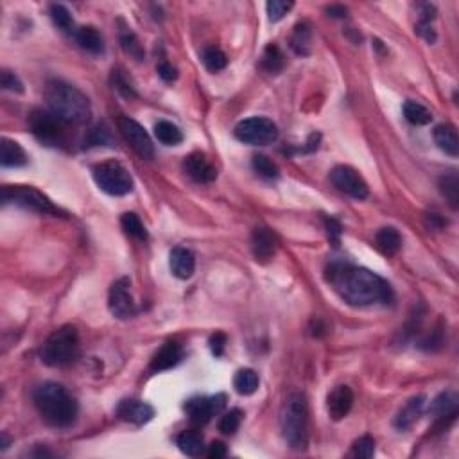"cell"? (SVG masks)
<instances>
[{
	"mask_svg": "<svg viewBox=\"0 0 459 459\" xmlns=\"http://www.w3.org/2000/svg\"><path fill=\"white\" fill-rule=\"evenodd\" d=\"M440 190L452 208L459 206V178L456 173H447L440 178Z\"/></svg>",
	"mask_w": 459,
	"mask_h": 459,
	"instance_id": "cell-29",
	"label": "cell"
},
{
	"mask_svg": "<svg viewBox=\"0 0 459 459\" xmlns=\"http://www.w3.org/2000/svg\"><path fill=\"white\" fill-rule=\"evenodd\" d=\"M375 243H377V248L389 257L399 253V249L402 248V237H400L399 230L393 228V226L380 228L375 235Z\"/></svg>",
	"mask_w": 459,
	"mask_h": 459,
	"instance_id": "cell-24",
	"label": "cell"
},
{
	"mask_svg": "<svg viewBox=\"0 0 459 459\" xmlns=\"http://www.w3.org/2000/svg\"><path fill=\"white\" fill-rule=\"evenodd\" d=\"M155 135L164 145H178L183 142V133L173 122L160 121L155 126Z\"/></svg>",
	"mask_w": 459,
	"mask_h": 459,
	"instance_id": "cell-31",
	"label": "cell"
},
{
	"mask_svg": "<svg viewBox=\"0 0 459 459\" xmlns=\"http://www.w3.org/2000/svg\"><path fill=\"white\" fill-rule=\"evenodd\" d=\"M351 406H353V393L348 386H338L336 389H332V393L328 395V417L332 418L334 422H339L345 417H348Z\"/></svg>",
	"mask_w": 459,
	"mask_h": 459,
	"instance_id": "cell-17",
	"label": "cell"
},
{
	"mask_svg": "<svg viewBox=\"0 0 459 459\" xmlns=\"http://www.w3.org/2000/svg\"><path fill=\"white\" fill-rule=\"evenodd\" d=\"M431 412L434 414L436 425L440 427V429L449 427L456 420V414H458V399H456V395L450 393V391L438 395L431 406Z\"/></svg>",
	"mask_w": 459,
	"mask_h": 459,
	"instance_id": "cell-16",
	"label": "cell"
},
{
	"mask_svg": "<svg viewBox=\"0 0 459 459\" xmlns=\"http://www.w3.org/2000/svg\"><path fill=\"white\" fill-rule=\"evenodd\" d=\"M51 113L65 124H83L90 119V101L81 90L65 81H49L45 88Z\"/></svg>",
	"mask_w": 459,
	"mask_h": 459,
	"instance_id": "cell-3",
	"label": "cell"
},
{
	"mask_svg": "<svg viewBox=\"0 0 459 459\" xmlns=\"http://www.w3.org/2000/svg\"><path fill=\"white\" fill-rule=\"evenodd\" d=\"M129 287H132L129 278H119L117 282H113L108 296V307L115 318L129 319L136 314V303Z\"/></svg>",
	"mask_w": 459,
	"mask_h": 459,
	"instance_id": "cell-11",
	"label": "cell"
},
{
	"mask_svg": "<svg viewBox=\"0 0 459 459\" xmlns=\"http://www.w3.org/2000/svg\"><path fill=\"white\" fill-rule=\"evenodd\" d=\"M88 142H90V145L110 144V142H112V135H110V132L104 126H97L92 129V133H90Z\"/></svg>",
	"mask_w": 459,
	"mask_h": 459,
	"instance_id": "cell-43",
	"label": "cell"
},
{
	"mask_svg": "<svg viewBox=\"0 0 459 459\" xmlns=\"http://www.w3.org/2000/svg\"><path fill=\"white\" fill-rule=\"evenodd\" d=\"M0 85L4 90H10V92H24V85H22V81L16 77L14 74H11L10 71L2 72V77H0Z\"/></svg>",
	"mask_w": 459,
	"mask_h": 459,
	"instance_id": "cell-42",
	"label": "cell"
},
{
	"mask_svg": "<svg viewBox=\"0 0 459 459\" xmlns=\"http://www.w3.org/2000/svg\"><path fill=\"white\" fill-rule=\"evenodd\" d=\"M206 456L210 459H221L226 456V447L225 443H221V441H214L208 450H206Z\"/></svg>",
	"mask_w": 459,
	"mask_h": 459,
	"instance_id": "cell-46",
	"label": "cell"
},
{
	"mask_svg": "<svg viewBox=\"0 0 459 459\" xmlns=\"http://www.w3.org/2000/svg\"><path fill=\"white\" fill-rule=\"evenodd\" d=\"M284 54L277 45H267L262 56V69L267 74H280L284 71Z\"/></svg>",
	"mask_w": 459,
	"mask_h": 459,
	"instance_id": "cell-32",
	"label": "cell"
},
{
	"mask_svg": "<svg viewBox=\"0 0 459 459\" xmlns=\"http://www.w3.org/2000/svg\"><path fill=\"white\" fill-rule=\"evenodd\" d=\"M178 447L183 454L190 456V458H196V456H201L205 445H203V438L201 434H197L196 431H185L178 436Z\"/></svg>",
	"mask_w": 459,
	"mask_h": 459,
	"instance_id": "cell-27",
	"label": "cell"
},
{
	"mask_svg": "<svg viewBox=\"0 0 459 459\" xmlns=\"http://www.w3.org/2000/svg\"><path fill=\"white\" fill-rule=\"evenodd\" d=\"M2 201L14 203V205L24 206L27 210L40 212V214H51V216L61 214L60 208L52 205V201L47 196H43L40 190L33 187H25V185L2 188Z\"/></svg>",
	"mask_w": 459,
	"mask_h": 459,
	"instance_id": "cell-7",
	"label": "cell"
},
{
	"mask_svg": "<svg viewBox=\"0 0 459 459\" xmlns=\"http://www.w3.org/2000/svg\"><path fill=\"white\" fill-rule=\"evenodd\" d=\"M307 400L301 393H290L286 399L280 411V427L284 440L290 449L305 450L309 441L307 432Z\"/></svg>",
	"mask_w": 459,
	"mask_h": 459,
	"instance_id": "cell-4",
	"label": "cell"
},
{
	"mask_svg": "<svg viewBox=\"0 0 459 459\" xmlns=\"http://www.w3.org/2000/svg\"><path fill=\"white\" fill-rule=\"evenodd\" d=\"M158 75L164 81L171 83V81H174L178 77V72H176V69H174L173 65H169V63H162V65L158 66Z\"/></svg>",
	"mask_w": 459,
	"mask_h": 459,
	"instance_id": "cell-45",
	"label": "cell"
},
{
	"mask_svg": "<svg viewBox=\"0 0 459 459\" xmlns=\"http://www.w3.org/2000/svg\"><path fill=\"white\" fill-rule=\"evenodd\" d=\"M94 179L97 187L110 196H126L133 190L132 174L115 160L95 165Z\"/></svg>",
	"mask_w": 459,
	"mask_h": 459,
	"instance_id": "cell-6",
	"label": "cell"
},
{
	"mask_svg": "<svg viewBox=\"0 0 459 459\" xmlns=\"http://www.w3.org/2000/svg\"><path fill=\"white\" fill-rule=\"evenodd\" d=\"M423 406H425V397H422V395L409 400V402L400 409L397 418H395V427L400 429V431H406V429L412 427V423L418 422V418L422 417Z\"/></svg>",
	"mask_w": 459,
	"mask_h": 459,
	"instance_id": "cell-21",
	"label": "cell"
},
{
	"mask_svg": "<svg viewBox=\"0 0 459 459\" xmlns=\"http://www.w3.org/2000/svg\"><path fill=\"white\" fill-rule=\"evenodd\" d=\"M117 417L124 422L135 423V425H144L151 422L155 417V409L149 404L142 400H122L117 406Z\"/></svg>",
	"mask_w": 459,
	"mask_h": 459,
	"instance_id": "cell-14",
	"label": "cell"
},
{
	"mask_svg": "<svg viewBox=\"0 0 459 459\" xmlns=\"http://www.w3.org/2000/svg\"><path fill=\"white\" fill-rule=\"evenodd\" d=\"M117 127L121 135L124 136V140L132 145V149L135 151L136 155L144 160H151L155 156V147H153V142H151L149 135L145 132L144 127L138 124L136 121L129 117H119L117 119Z\"/></svg>",
	"mask_w": 459,
	"mask_h": 459,
	"instance_id": "cell-10",
	"label": "cell"
},
{
	"mask_svg": "<svg viewBox=\"0 0 459 459\" xmlns=\"http://www.w3.org/2000/svg\"><path fill=\"white\" fill-rule=\"evenodd\" d=\"M79 356V336L71 325L52 332L42 347V361L52 368L69 366Z\"/></svg>",
	"mask_w": 459,
	"mask_h": 459,
	"instance_id": "cell-5",
	"label": "cell"
},
{
	"mask_svg": "<svg viewBox=\"0 0 459 459\" xmlns=\"http://www.w3.org/2000/svg\"><path fill=\"white\" fill-rule=\"evenodd\" d=\"M375 454V440L371 436H362L351 447V456L362 459H370Z\"/></svg>",
	"mask_w": 459,
	"mask_h": 459,
	"instance_id": "cell-39",
	"label": "cell"
},
{
	"mask_svg": "<svg viewBox=\"0 0 459 459\" xmlns=\"http://www.w3.org/2000/svg\"><path fill=\"white\" fill-rule=\"evenodd\" d=\"M309 43H310V29L309 25L298 24L295 27V34H293V40H290V45L295 49L296 54H309Z\"/></svg>",
	"mask_w": 459,
	"mask_h": 459,
	"instance_id": "cell-35",
	"label": "cell"
},
{
	"mask_svg": "<svg viewBox=\"0 0 459 459\" xmlns=\"http://www.w3.org/2000/svg\"><path fill=\"white\" fill-rule=\"evenodd\" d=\"M253 169L255 173L264 179H277L278 178V167L277 164L269 160L267 156L264 155H255L253 156Z\"/></svg>",
	"mask_w": 459,
	"mask_h": 459,
	"instance_id": "cell-36",
	"label": "cell"
},
{
	"mask_svg": "<svg viewBox=\"0 0 459 459\" xmlns=\"http://www.w3.org/2000/svg\"><path fill=\"white\" fill-rule=\"evenodd\" d=\"M63 122L51 112H43V110H34L29 115V126L31 132L34 133L38 140L49 145H58L63 142Z\"/></svg>",
	"mask_w": 459,
	"mask_h": 459,
	"instance_id": "cell-9",
	"label": "cell"
},
{
	"mask_svg": "<svg viewBox=\"0 0 459 459\" xmlns=\"http://www.w3.org/2000/svg\"><path fill=\"white\" fill-rule=\"evenodd\" d=\"M225 395H216V397H197V399H190L185 406V411L190 417L194 423H208L212 417H216L221 409L225 408Z\"/></svg>",
	"mask_w": 459,
	"mask_h": 459,
	"instance_id": "cell-13",
	"label": "cell"
},
{
	"mask_svg": "<svg viewBox=\"0 0 459 459\" xmlns=\"http://www.w3.org/2000/svg\"><path fill=\"white\" fill-rule=\"evenodd\" d=\"M119 40H121V47L124 49L126 54L135 58L136 61L144 60V56H145L144 47H142V43L138 42V38H136V34L133 33L132 29L122 27L121 34H119Z\"/></svg>",
	"mask_w": 459,
	"mask_h": 459,
	"instance_id": "cell-30",
	"label": "cell"
},
{
	"mask_svg": "<svg viewBox=\"0 0 459 459\" xmlns=\"http://www.w3.org/2000/svg\"><path fill=\"white\" fill-rule=\"evenodd\" d=\"M240 422H243V411L240 409H230L225 412L219 420V431L226 436H232L239 431Z\"/></svg>",
	"mask_w": 459,
	"mask_h": 459,
	"instance_id": "cell-37",
	"label": "cell"
},
{
	"mask_svg": "<svg viewBox=\"0 0 459 459\" xmlns=\"http://www.w3.org/2000/svg\"><path fill=\"white\" fill-rule=\"evenodd\" d=\"M447 225V221H443V217H440L438 214H429L427 216V226L432 230H440Z\"/></svg>",
	"mask_w": 459,
	"mask_h": 459,
	"instance_id": "cell-47",
	"label": "cell"
},
{
	"mask_svg": "<svg viewBox=\"0 0 459 459\" xmlns=\"http://www.w3.org/2000/svg\"><path fill=\"white\" fill-rule=\"evenodd\" d=\"M235 138L249 145H267L278 138L277 124L266 117H251L235 126Z\"/></svg>",
	"mask_w": 459,
	"mask_h": 459,
	"instance_id": "cell-8",
	"label": "cell"
},
{
	"mask_svg": "<svg viewBox=\"0 0 459 459\" xmlns=\"http://www.w3.org/2000/svg\"><path fill=\"white\" fill-rule=\"evenodd\" d=\"M0 164L4 167H22L27 164V155L18 142L2 138L0 142Z\"/></svg>",
	"mask_w": 459,
	"mask_h": 459,
	"instance_id": "cell-22",
	"label": "cell"
},
{
	"mask_svg": "<svg viewBox=\"0 0 459 459\" xmlns=\"http://www.w3.org/2000/svg\"><path fill=\"white\" fill-rule=\"evenodd\" d=\"M51 18L61 31H71V29L74 27V18H72L71 11L66 10L65 5L61 4L51 5Z\"/></svg>",
	"mask_w": 459,
	"mask_h": 459,
	"instance_id": "cell-38",
	"label": "cell"
},
{
	"mask_svg": "<svg viewBox=\"0 0 459 459\" xmlns=\"http://www.w3.org/2000/svg\"><path fill=\"white\" fill-rule=\"evenodd\" d=\"M182 357L183 350L178 343L174 341L165 343L164 347L160 348V350L155 353V357H153V361H151V370L153 371L171 370L173 366H176L179 361H182Z\"/></svg>",
	"mask_w": 459,
	"mask_h": 459,
	"instance_id": "cell-20",
	"label": "cell"
},
{
	"mask_svg": "<svg viewBox=\"0 0 459 459\" xmlns=\"http://www.w3.org/2000/svg\"><path fill=\"white\" fill-rule=\"evenodd\" d=\"M328 234H330V235H336V237H338V235L341 234V230H339L338 221H334V219L328 221Z\"/></svg>",
	"mask_w": 459,
	"mask_h": 459,
	"instance_id": "cell-49",
	"label": "cell"
},
{
	"mask_svg": "<svg viewBox=\"0 0 459 459\" xmlns=\"http://www.w3.org/2000/svg\"><path fill=\"white\" fill-rule=\"evenodd\" d=\"M225 345H226L225 334L217 332L210 338V348H212V351H214V356H217V357L223 356V351H225Z\"/></svg>",
	"mask_w": 459,
	"mask_h": 459,
	"instance_id": "cell-44",
	"label": "cell"
},
{
	"mask_svg": "<svg viewBox=\"0 0 459 459\" xmlns=\"http://www.w3.org/2000/svg\"><path fill=\"white\" fill-rule=\"evenodd\" d=\"M121 225L122 228H124V232H126L127 235L135 237V239L147 240V237H149L144 223L140 221V217L136 216V214H133V212H126V214L121 217Z\"/></svg>",
	"mask_w": 459,
	"mask_h": 459,
	"instance_id": "cell-33",
	"label": "cell"
},
{
	"mask_svg": "<svg viewBox=\"0 0 459 459\" xmlns=\"http://www.w3.org/2000/svg\"><path fill=\"white\" fill-rule=\"evenodd\" d=\"M8 447H10V438H8V434H2V450L4 449H8Z\"/></svg>",
	"mask_w": 459,
	"mask_h": 459,
	"instance_id": "cell-50",
	"label": "cell"
},
{
	"mask_svg": "<svg viewBox=\"0 0 459 459\" xmlns=\"http://www.w3.org/2000/svg\"><path fill=\"white\" fill-rule=\"evenodd\" d=\"M33 402L43 420L49 425L60 427V429L71 427L79 411L74 397L66 391V388L56 382H45L38 386L33 393Z\"/></svg>",
	"mask_w": 459,
	"mask_h": 459,
	"instance_id": "cell-2",
	"label": "cell"
},
{
	"mask_svg": "<svg viewBox=\"0 0 459 459\" xmlns=\"http://www.w3.org/2000/svg\"><path fill=\"white\" fill-rule=\"evenodd\" d=\"M75 42L83 51L90 54H103L104 52V40L97 29L92 25H85L75 31Z\"/></svg>",
	"mask_w": 459,
	"mask_h": 459,
	"instance_id": "cell-23",
	"label": "cell"
},
{
	"mask_svg": "<svg viewBox=\"0 0 459 459\" xmlns=\"http://www.w3.org/2000/svg\"><path fill=\"white\" fill-rule=\"evenodd\" d=\"M169 267L179 280H188L196 271V258L187 248H174L169 255Z\"/></svg>",
	"mask_w": 459,
	"mask_h": 459,
	"instance_id": "cell-19",
	"label": "cell"
},
{
	"mask_svg": "<svg viewBox=\"0 0 459 459\" xmlns=\"http://www.w3.org/2000/svg\"><path fill=\"white\" fill-rule=\"evenodd\" d=\"M203 63L210 72H219L228 65V58L221 49L217 47H206L203 51Z\"/></svg>",
	"mask_w": 459,
	"mask_h": 459,
	"instance_id": "cell-34",
	"label": "cell"
},
{
	"mask_svg": "<svg viewBox=\"0 0 459 459\" xmlns=\"http://www.w3.org/2000/svg\"><path fill=\"white\" fill-rule=\"evenodd\" d=\"M404 117L414 126H427L432 121V113L417 101H406L404 104Z\"/></svg>",
	"mask_w": 459,
	"mask_h": 459,
	"instance_id": "cell-28",
	"label": "cell"
},
{
	"mask_svg": "<svg viewBox=\"0 0 459 459\" xmlns=\"http://www.w3.org/2000/svg\"><path fill=\"white\" fill-rule=\"evenodd\" d=\"M277 235L269 228H255L251 235V251L257 262H267L271 260L275 251H277Z\"/></svg>",
	"mask_w": 459,
	"mask_h": 459,
	"instance_id": "cell-15",
	"label": "cell"
},
{
	"mask_svg": "<svg viewBox=\"0 0 459 459\" xmlns=\"http://www.w3.org/2000/svg\"><path fill=\"white\" fill-rule=\"evenodd\" d=\"M234 388L239 395H253L258 389V375L255 370H249V368H244L239 370L234 377Z\"/></svg>",
	"mask_w": 459,
	"mask_h": 459,
	"instance_id": "cell-26",
	"label": "cell"
},
{
	"mask_svg": "<svg viewBox=\"0 0 459 459\" xmlns=\"http://www.w3.org/2000/svg\"><path fill=\"white\" fill-rule=\"evenodd\" d=\"M434 142L438 144L445 155L449 156H458L459 155V140H458V133L452 126H436L434 129Z\"/></svg>",
	"mask_w": 459,
	"mask_h": 459,
	"instance_id": "cell-25",
	"label": "cell"
},
{
	"mask_svg": "<svg viewBox=\"0 0 459 459\" xmlns=\"http://www.w3.org/2000/svg\"><path fill=\"white\" fill-rule=\"evenodd\" d=\"M112 81L113 85H115V88L121 92L124 97H135L136 92H135V86H133V83L129 81V77H127L126 74H124V71H113L112 74Z\"/></svg>",
	"mask_w": 459,
	"mask_h": 459,
	"instance_id": "cell-40",
	"label": "cell"
},
{
	"mask_svg": "<svg viewBox=\"0 0 459 459\" xmlns=\"http://www.w3.org/2000/svg\"><path fill=\"white\" fill-rule=\"evenodd\" d=\"M293 2H284V0H271V2H267L266 10H267V16L271 22H278L293 10Z\"/></svg>",
	"mask_w": 459,
	"mask_h": 459,
	"instance_id": "cell-41",
	"label": "cell"
},
{
	"mask_svg": "<svg viewBox=\"0 0 459 459\" xmlns=\"http://www.w3.org/2000/svg\"><path fill=\"white\" fill-rule=\"evenodd\" d=\"M330 182L334 183V187L338 188V190L356 197V199H366L368 197V185H366V182L359 176L357 171L347 167V165H338L330 173Z\"/></svg>",
	"mask_w": 459,
	"mask_h": 459,
	"instance_id": "cell-12",
	"label": "cell"
},
{
	"mask_svg": "<svg viewBox=\"0 0 459 459\" xmlns=\"http://www.w3.org/2000/svg\"><path fill=\"white\" fill-rule=\"evenodd\" d=\"M327 13L334 18H345L347 16V8H343V5H330L327 8Z\"/></svg>",
	"mask_w": 459,
	"mask_h": 459,
	"instance_id": "cell-48",
	"label": "cell"
},
{
	"mask_svg": "<svg viewBox=\"0 0 459 459\" xmlns=\"http://www.w3.org/2000/svg\"><path fill=\"white\" fill-rule=\"evenodd\" d=\"M327 282L351 307L388 305L393 301V289L377 273L345 262L327 267Z\"/></svg>",
	"mask_w": 459,
	"mask_h": 459,
	"instance_id": "cell-1",
	"label": "cell"
},
{
	"mask_svg": "<svg viewBox=\"0 0 459 459\" xmlns=\"http://www.w3.org/2000/svg\"><path fill=\"white\" fill-rule=\"evenodd\" d=\"M185 173L197 183H210L217 178L216 167L206 160L205 155L194 153V155L187 156V160L183 162Z\"/></svg>",
	"mask_w": 459,
	"mask_h": 459,
	"instance_id": "cell-18",
	"label": "cell"
}]
</instances>
